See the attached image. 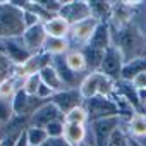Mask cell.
I'll return each instance as SVG.
<instances>
[{
    "instance_id": "obj_1",
    "label": "cell",
    "mask_w": 146,
    "mask_h": 146,
    "mask_svg": "<svg viewBox=\"0 0 146 146\" xmlns=\"http://www.w3.org/2000/svg\"><path fill=\"white\" fill-rule=\"evenodd\" d=\"M112 45H115L120 50L125 62L137 57H146V43L143 33L136 26H132V23L112 33Z\"/></svg>"
},
{
    "instance_id": "obj_2",
    "label": "cell",
    "mask_w": 146,
    "mask_h": 146,
    "mask_svg": "<svg viewBox=\"0 0 146 146\" xmlns=\"http://www.w3.org/2000/svg\"><path fill=\"white\" fill-rule=\"evenodd\" d=\"M24 31V9L9 0L0 2V40L19 38Z\"/></svg>"
},
{
    "instance_id": "obj_3",
    "label": "cell",
    "mask_w": 146,
    "mask_h": 146,
    "mask_svg": "<svg viewBox=\"0 0 146 146\" xmlns=\"http://www.w3.org/2000/svg\"><path fill=\"white\" fill-rule=\"evenodd\" d=\"M117 81L110 79L102 72H88L79 83V93L83 100H90L95 96H113L117 90Z\"/></svg>"
},
{
    "instance_id": "obj_4",
    "label": "cell",
    "mask_w": 146,
    "mask_h": 146,
    "mask_svg": "<svg viewBox=\"0 0 146 146\" xmlns=\"http://www.w3.org/2000/svg\"><path fill=\"white\" fill-rule=\"evenodd\" d=\"M88 137L86 141L91 146H108L110 136L115 129L120 127L122 119L120 117H108V119H100L88 122Z\"/></svg>"
},
{
    "instance_id": "obj_5",
    "label": "cell",
    "mask_w": 146,
    "mask_h": 146,
    "mask_svg": "<svg viewBox=\"0 0 146 146\" xmlns=\"http://www.w3.org/2000/svg\"><path fill=\"white\" fill-rule=\"evenodd\" d=\"M83 105L88 112L90 122L108 119V117H119V108L113 96H95V98L84 100Z\"/></svg>"
},
{
    "instance_id": "obj_6",
    "label": "cell",
    "mask_w": 146,
    "mask_h": 146,
    "mask_svg": "<svg viewBox=\"0 0 146 146\" xmlns=\"http://www.w3.org/2000/svg\"><path fill=\"white\" fill-rule=\"evenodd\" d=\"M124 64H125V58L120 53V50L115 45H110L105 50V55H103V60H102V65H100V72L108 76L113 81H119Z\"/></svg>"
},
{
    "instance_id": "obj_7",
    "label": "cell",
    "mask_w": 146,
    "mask_h": 146,
    "mask_svg": "<svg viewBox=\"0 0 146 146\" xmlns=\"http://www.w3.org/2000/svg\"><path fill=\"white\" fill-rule=\"evenodd\" d=\"M58 16L65 19L70 26H74L81 21H86L91 17L90 2H86V0H69V2H64Z\"/></svg>"
},
{
    "instance_id": "obj_8",
    "label": "cell",
    "mask_w": 146,
    "mask_h": 146,
    "mask_svg": "<svg viewBox=\"0 0 146 146\" xmlns=\"http://www.w3.org/2000/svg\"><path fill=\"white\" fill-rule=\"evenodd\" d=\"M98 24H100V21H96L95 17H90L86 21H81V23H78L74 26H70L67 40L70 41V45H76L81 50L90 43V40H91L95 29L98 28Z\"/></svg>"
},
{
    "instance_id": "obj_9",
    "label": "cell",
    "mask_w": 146,
    "mask_h": 146,
    "mask_svg": "<svg viewBox=\"0 0 146 146\" xmlns=\"http://www.w3.org/2000/svg\"><path fill=\"white\" fill-rule=\"evenodd\" d=\"M57 120H64V122H65V115H64L52 102H46V103H43L41 107H38V108L31 113V117H29V125H31V127H41V129H45L48 124L57 122Z\"/></svg>"
},
{
    "instance_id": "obj_10",
    "label": "cell",
    "mask_w": 146,
    "mask_h": 146,
    "mask_svg": "<svg viewBox=\"0 0 146 146\" xmlns=\"http://www.w3.org/2000/svg\"><path fill=\"white\" fill-rule=\"evenodd\" d=\"M50 102L64 113L67 115L70 110H74L78 107H81L84 103L81 93H79V88H67L64 91H58V93H53V96L50 98Z\"/></svg>"
},
{
    "instance_id": "obj_11",
    "label": "cell",
    "mask_w": 146,
    "mask_h": 146,
    "mask_svg": "<svg viewBox=\"0 0 146 146\" xmlns=\"http://www.w3.org/2000/svg\"><path fill=\"white\" fill-rule=\"evenodd\" d=\"M4 53L9 57V60L19 67V65H24L31 57L33 53L26 48V45L23 43V38H9V40H4Z\"/></svg>"
},
{
    "instance_id": "obj_12",
    "label": "cell",
    "mask_w": 146,
    "mask_h": 146,
    "mask_svg": "<svg viewBox=\"0 0 146 146\" xmlns=\"http://www.w3.org/2000/svg\"><path fill=\"white\" fill-rule=\"evenodd\" d=\"M23 43L26 45V48L36 55V53H41L43 52V46H45V41L48 38L46 31H45V24L43 23H38L36 26H31L28 28L24 33H23Z\"/></svg>"
},
{
    "instance_id": "obj_13",
    "label": "cell",
    "mask_w": 146,
    "mask_h": 146,
    "mask_svg": "<svg viewBox=\"0 0 146 146\" xmlns=\"http://www.w3.org/2000/svg\"><path fill=\"white\" fill-rule=\"evenodd\" d=\"M110 45H112V26H110V23H100L86 46L105 52Z\"/></svg>"
},
{
    "instance_id": "obj_14",
    "label": "cell",
    "mask_w": 146,
    "mask_h": 146,
    "mask_svg": "<svg viewBox=\"0 0 146 146\" xmlns=\"http://www.w3.org/2000/svg\"><path fill=\"white\" fill-rule=\"evenodd\" d=\"M88 137V124H67L64 125V139L70 146H79Z\"/></svg>"
},
{
    "instance_id": "obj_15",
    "label": "cell",
    "mask_w": 146,
    "mask_h": 146,
    "mask_svg": "<svg viewBox=\"0 0 146 146\" xmlns=\"http://www.w3.org/2000/svg\"><path fill=\"white\" fill-rule=\"evenodd\" d=\"M40 78H41V83H43L46 88H50L53 93H58V91L67 90L65 83L62 81V78H60V74H58V70L55 69L53 64L48 65V67H45V69L40 72Z\"/></svg>"
},
{
    "instance_id": "obj_16",
    "label": "cell",
    "mask_w": 146,
    "mask_h": 146,
    "mask_svg": "<svg viewBox=\"0 0 146 146\" xmlns=\"http://www.w3.org/2000/svg\"><path fill=\"white\" fill-rule=\"evenodd\" d=\"M146 70V57H137V58H132V60H127L120 70V79L119 81H125V83H131L137 74Z\"/></svg>"
},
{
    "instance_id": "obj_17",
    "label": "cell",
    "mask_w": 146,
    "mask_h": 146,
    "mask_svg": "<svg viewBox=\"0 0 146 146\" xmlns=\"http://www.w3.org/2000/svg\"><path fill=\"white\" fill-rule=\"evenodd\" d=\"M43 24H45V31L50 38H67L69 36L70 24L65 19H62L60 16H55V17H52L50 21H46Z\"/></svg>"
},
{
    "instance_id": "obj_18",
    "label": "cell",
    "mask_w": 146,
    "mask_h": 146,
    "mask_svg": "<svg viewBox=\"0 0 146 146\" xmlns=\"http://www.w3.org/2000/svg\"><path fill=\"white\" fill-rule=\"evenodd\" d=\"M70 41L67 38H46L45 41V46H43V52L52 55L53 58L55 57H64L70 52Z\"/></svg>"
},
{
    "instance_id": "obj_19",
    "label": "cell",
    "mask_w": 146,
    "mask_h": 146,
    "mask_svg": "<svg viewBox=\"0 0 146 146\" xmlns=\"http://www.w3.org/2000/svg\"><path fill=\"white\" fill-rule=\"evenodd\" d=\"M112 7H113V2L91 0V2H90L91 17H95L100 23H110V19H112Z\"/></svg>"
},
{
    "instance_id": "obj_20",
    "label": "cell",
    "mask_w": 146,
    "mask_h": 146,
    "mask_svg": "<svg viewBox=\"0 0 146 146\" xmlns=\"http://www.w3.org/2000/svg\"><path fill=\"white\" fill-rule=\"evenodd\" d=\"M64 62H65L67 69L70 72H74V74H79V72H83V70H88L84 53L79 48H74V50H70L67 55H64Z\"/></svg>"
},
{
    "instance_id": "obj_21",
    "label": "cell",
    "mask_w": 146,
    "mask_h": 146,
    "mask_svg": "<svg viewBox=\"0 0 146 146\" xmlns=\"http://www.w3.org/2000/svg\"><path fill=\"white\" fill-rule=\"evenodd\" d=\"M127 131L131 132V136L137 141L146 137V113L136 112L129 120H127Z\"/></svg>"
},
{
    "instance_id": "obj_22",
    "label": "cell",
    "mask_w": 146,
    "mask_h": 146,
    "mask_svg": "<svg viewBox=\"0 0 146 146\" xmlns=\"http://www.w3.org/2000/svg\"><path fill=\"white\" fill-rule=\"evenodd\" d=\"M81 52L84 53L88 70H90V72H98V70H100V65H102V60H103L105 52H102V50H95V48H90V46L81 48Z\"/></svg>"
},
{
    "instance_id": "obj_23",
    "label": "cell",
    "mask_w": 146,
    "mask_h": 146,
    "mask_svg": "<svg viewBox=\"0 0 146 146\" xmlns=\"http://www.w3.org/2000/svg\"><path fill=\"white\" fill-rule=\"evenodd\" d=\"M21 86H23V81L17 79L16 76L7 78L5 81L0 83V100H12V96Z\"/></svg>"
},
{
    "instance_id": "obj_24",
    "label": "cell",
    "mask_w": 146,
    "mask_h": 146,
    "mask_svg": "<svg viewBox=\"0 0 146 146\" xmlns=\"http://www.w3.org/2000/svg\"><path fill=\"white\" fill-rule=\"evenodd\" d=\"M26 137H28V143L29 146H43L48 139V134L45 129L41 127H28L26 129Z\"/></svg>"
},
{
    "instance_id": "obj_25",
    "label": "cell",
    "mask_w": 146,
    "mask_h": 146,
    "mask_svg": "<svg viewBox=\"0 0 146 146\" xmlns=\"http://www.w3.org/2000/svg\"><path fill=\"white\" fill-rule=\"evenodd\" d=\"M40 86H41V78H40V74H31V76H28V78L23 79V86H21V88L24 90V93H26L28 96L35 98L36 93H38V90H40Z\"/></svg>"
},
{
    "instance_id": "obj_26",
    "label": "cell",
    "mask_w": 146,
    "mask_h": 146,
    "mask_svg": "<svg viewBox=\"0 0 146 146\" xmlns=\"http://www.w3.org/2000/svg\"><path fill=\"white\" fill-rule=\"evenodd\" d=\"M65 122L67 124H88L90 122V117H88V112L84 108V105L74 108V110H70L67 115H65Z\"/></svg>"
},
{
    "instance_id": "obj_27",
    "label": "cell",
    "mask_w": 146,
    "mask_h": 146,
    "mask_svg": "<svg viewBox=\"0 0 146 146\" xmlns=\"http://www.w3.org/2000/svg\"><path fill=\"white\" fill-rule=\"evenodd\" d=\"M14 119V110L11 100H0V125H7Z\"/></svg>"
},
{
    "instance_id": "obj_28",
    "label": "cell",
    "mask_w": 146,
    "mask_h": 146,
    "mask_svg": "<svg viewBox=\"0 0 146 146\" xmlns=\"http://www.w3.org/2000/svg\"><path fill=\"white\" fill-rule=\"evenodd\" d=\"M12 70H14V64L9 60V57L5 53L0 52V83L5 81L7 78H11Z\"/></svg>"
},
{
    "instance_id": "obj_29",
    "label": "cell",
    "mask_w": 146,
    "mask_h": 146,
    "mask_svg": "<svg viewBox=\"0 0 146 146\" xmlns=\"http://www.w3.org/2000/svg\"><path fill=\"white\" fill-rule=\"evenodd\" d=\"M108 146H131V139L125 136L124 129L119 127L112 132L110 136V141H108Z\"/></svg>"
},
{
    "instance_id": "obj_30",
    "label": "cell",
    "mask_w": 146,
    "mask_h": 146,
    "mask_svg": "<svg viewBox=\"0 0 146 146\" xmlns=\"http://www.w3.org/2000/svg\"><path fill=\"white\" fill-rule=\"evenodd\" d=\"M64 125L65 122L64 120H57V122H52L45 127L48 137H64Z\"/></svg>"
},
{
    "instance_id": "obj_31",
    "label": "cell",
    "mask_w": 146,
    "mask_h": 146,
    "mask_svg": "<svg viewBox=\"0 0 146 146\" xmlns=\"http://www.w3.org/2000/svg\"><path fill=\"white\" fill-rule=\"evenodd\" d=\"M131 84H132V88H134L136 91H143V90H146V70L141 72V74H137V76L131 81Z\"/></svg>"
},
{
    "instance_id": "obj_32",
    "label": "cell",
    "mask_w": 146,
    "mask_h": 146,
    "mask_svg": "<svg viewBox=\"0 0 146 146\" xmlns=\"http://www.w3.org/2000/svg\"><path fill=\"white\" fill-rule=\"evenodd\" d=\"M38 23H41V21L38 19V16H36L33 11L24 9V26H26V29H28V28H31V26H36Z\"/></svg>"
},
{
    "instance_id": "obj_33",
    "label": "cell",
    "mask_w": 146,
    "mask_h": 146,
    "mask_svg": "<svg viewBox=\"0 0 146 146\" xmlns=\"http://www.w3.org/2000/svg\"><path fill=\"white\" fill-rule=\"evenodd\" d=\"M16 146H29L28 137H26V131H23V132H21V136H19V137H17V141H16Z\"/></svg>"
},
{
    "instance_id": "obj_34",
    "label": "cell",
    "mask_w": 146,
    "mask_h": 146,
    "mask_svg": "<svg viewBox=\"0 0 146 146\" xmlns=\"http://www.w3.org/2000/svg\"><path fill=\"white\" fill-rule=\"evenodd\" d=\"M79 146H91V144H90V143H88V141H84V143H81V144H79Z\"/></svg>"
},
{
    "instance_id": "obj_35",
    "label": "cell",
    "mask_w": 146,
    "mask_h": 146,
    "mask_svg": "<svg viewBox=\"0 0 146 146\" xmlns=\"http://www.w3.org/2000/svg\"><path fill=\"white\" fill-rule=\"evenodd\" d=\"M139 143H141V144H143V146H146V137H144V139H141V141H139Z\"/></svg>"
},
{
    "instance_id": "obj_36",
    "label": "cell",
    "mask_w": 146,
    "mask_h": 146,
    "mask_svg": "<svg viewBox=\"0 0 146 146\" xmlns=\"http://www.w3.org/2000/svg\"><path fill=\"white\" fill-rule=\"evenodd\" d=\"M143 107H144V108H146V100H144V103H143Z\"/></svg>"
},
{
    "instance_id": "obj_37",
    "label": "cell",
    "mask_w": 146,
    "mask_h": 146,
    "mask_svg": "<svg viewBox=\"0 0 146 146\" xmlns=\"http://www.w3.org/2000/svg\"><path fill=\"white\" fill-rule=\"evenodd\" d=\"M0 127H2V125H0Z\"/></svg>"
}]
</instances>
